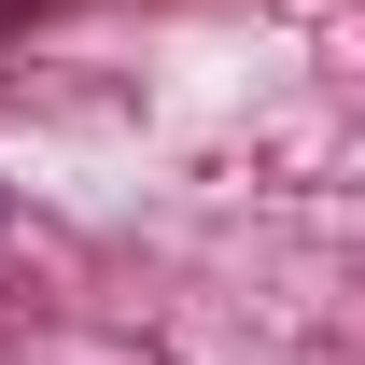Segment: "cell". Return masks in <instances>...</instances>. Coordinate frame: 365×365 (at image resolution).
Returning a JSON list of instances; mask_svg holds the SVG:
<instances>
[{
  "label": "cell",
  "mask_w": 365,
  "mask_h": 365,
  "mask_svg": "<svg viewBox=\"0 0 365 365\" xmlns=\"http://www.w3.org/2000/svg\"><path fill=\"white\" fill-rule=\"evenodd\" d=\"M14 14H29V0H0V29H14Z\"/></svg>",
  "instance_id": "1"
}]
</instances>
